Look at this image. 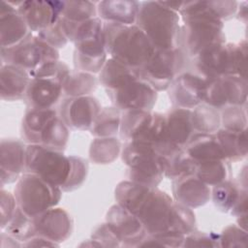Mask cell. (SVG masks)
<instances>
[{"label":"cell","mask_w":248,"mask_h":248,"mask_svg":"<svg viewBox=\"0 0 248 248\" xmlns=\"http://www.w3.org/2000/svg\"><path fill=\"white\" fill-rule=\"evenodd\" d=\"M221 124L228 130L239 131L246 129L247 118L244 109L239 106L225 108L221 115Z\"/></svg>","instance_id":"43"},{"label":"cell","mask_w":248,"mask_h":248,"mask_svg":"<svg viewBox=\"0 0 248 248\" xmlns=\"http://www.w3.org/2000/svg\"><path fill=\"white\" fill-rule=\"evenodd\" d=\"M183 247H220L219 235L213 232L206 233L195 230L185 235Z\"/></svg>","instance_id":"46"},{"label":"cell","mask_w":248,"mask_h":248,"mask_svg":"<svg viewBox=\"0 0 248 248\" xmlns=\"http://www.w3.org/2000/svg\"><path fill=\"white\" fill-rule=\"evenodd\" d=\"M247 231L239 226H228L221 234H219L220 247H247Z\"/></svg>","instance_id":"44"},{"label":"cell","mask_w":248,"mask_h":248,"mask_svg":"<svg viewBox=\"0 0 248 248\" xmlns=\"http://www.w3.org/2000/svg\"><path fill=\"white\" fill-rule=\"evenodd\" d=\"M139 77L138 70L130 68L113 58L107 59L99 76L100 82L108 91L113 90L130 78Z\"/></svg>","instance_id":"30"},{"label":"cell","mask_w":248,"mask_h":248,"mask_svg":"<svg viewBox=\"0 0 248 248\" xmlns=\"http://www.w3.org/2000/svg\"><path fill=\"white\" fill-rule=\"evenodd\" d=\"M97 87V78L93 74L78 71L70 73L63 85V92L68 97L87 96Z\"/></svg>","instance_id":"35"},{"label":"cell","mask_w":248,"mask_h":248,"mask_svg":"<svg viewBox=\"0 0 248 248\" xmlns=\"http://www.w3.org/2000/svg\"><path fill=\"white\" fill-rule=\"evenodd\" d=\"M88 165L85 160L80 157L73 156V170L70 180L63 191L68 192L78 188L85 180L87 174Z\"/></svg>","instance_id":"48"},{"label":"cell","mask_w":248,"mask_h":248,"mask_svg":"<svg viewBox=\"0 0 248 248\" xmlns=\"http://www.w3.org/2000/svg\"><path fill=\"white\" fill-rule=\"evenodd\" d=\"M30 79L31 78L25 70L11 64H2L0 76L2 100L16 101L25 98Z\"/></svg>","instance_id":"26"},{"label":"cell","mask_w":248,"mask_h":248,"mask_svg":"<svg viewBox=\"0 0 248 248\" xmlns=\"http://www.w3.org/2000/svg\"><path fill=\"white\" fill-rule=\"evenodd\" d=\"M179 14L184 20L180 46L185 54L195 58L210 47L225 44L224 23L216 16L211 1L183 2Z\"/></svg>","instance_id":"1"},{"label":"cell","mask_w":248,"mask_h":248,"mask_svg":"<svg viewBox=\"0 0 248 248\" xmlns=\"http://www.w3.org/2000/svg\"><path fill=\"white\" fill-rule=\"evenodd\" d=\"M185 52L180 48L155 49L138 70L139 77L156 91L167 90L185 66Z\"/></svg>","instance_id":"11"},{"label":"cell","mask_w":248,"mask_h":248,"mask_svg":"<svg viewBox=\"0 0 248 248\" xmlns=\"http://www.w3.org/2000/svg\"><path fill=\"white\" fill-rule=\"evenodd\" d=\"M108 94L119 110L151 111L157 100V91L140 77L128 79Z\"/></svg>","instance_id":"15"},{"label":"cell","mask_w":248,"mask_h":248,"mask_svg":"<svg viewBox=\"0 0 248 248\" xmlns=\"http://www.w3.org/2000/svg\"><path fill=\"white\" fill-rule=\"evenodd\" d=\"M37 36L55 48L63 47L69 40L64 30L61 17L57 22H55L46 30L38 33Z\"/></svg>","instance_id":"45"},{"label":"cell","mask_w":248,"mask_h":248,"mask_svg":"<svg viewBox=\"0 0 248 248\" xmlns=\"http://www.w3.org/2000/svg\"><path fill=\"white\" fill-rule=\"evenodd\" d=\"M205 79L200 75L181 73L169 86V95L176 108H194L203 102Z\"/></svg>","instance_id":"18"},{"label":"cell","mask_w":248,"mask_h":248,"mask_svg":"<svg viewBox=\"0 0 248 248\" xmlns=\"http://www.w3.org/2000/svg\"><path fill=\"white\" fill-rule=\"evenodd\" d=\"M64 7L61 18L70 23H80L96 17L97 8L90 1H63Z\"/></svg>","instance_id":"40"},{"label":"cell","mask_w":248,"mask_h":248,"mask_svg":"<svg viewBox=\"0 0 248 248\" xmlns=\"http://www.w3.org/2000/svg\"><path fill=\"white\" fill-rule=\"evenodd\" d=\"M168 140L177 147H184L195 133L192 123V109L175 108L165 115Z\"/></svg>","instance_id":"25"},{"label":"cell","mask_w":248,"mask_h":248,"mask_svg":"<svg viewBox=\"0 0 248 248\" xmlns=\"http://www.w3.org/2000/svg\"><path fill=\"white\" fill-rule=\"evenodd\" d=\"M165 177L175 180L181 177L195 175L198 163L186 152L184 147L178 148L165 157Z\"/></svg>","instance_id":"32"},{"label":"cell","mask_w":248,"mask_h":248,"mask_svg":"<svg viewBox=\"0 0 248 248\" xmlns=\"http://www.w3.org/2000/svg\"><path fill=\"white\" fill-rule=\"evenodd\" d=\"M71 71L69 70L68 66L59 61H49L42 66H40L38 69L33 71L32 73L29 74L31 78H53L61 80L63 83L67 79L68 76L70 75ZM64 85V84H63Z\"/></svg>","instance_id":"42"},{"label":"cell","mask_w":248,"mask_h":248,"mask_svg":"<svg viewBox=\"0 0 248 248\" xmlns=\"http://www.w3.org/2000/svg\"><path fill=\"white\" fill-rule=\"evenodd\" d=\"M151 186L132 180L120 182L115 189V199L119 205L135 214L140 202L145 198Z\"/></svg>","instance_id":"31"},{"label":"cell","mask_w":248,"mask_h":248,"mask_svg":"<svg viewBox=\"0 0 248 248\" xmlns=\"http://www.w3.org/2000/svg\"><path fill=\"white\" fill-rule=\"evenodd\" d=\"M172 193L176 202L190 208L200 207L210 199L208 185L196 175H189L173 180Z\"/></svg>","instance_id":"24"},{"label":"cell","mask_w":248,"mask_h":248,"mask_svg":"<svg viewBox=\"0 0 248 248\" xmlns=\"http://www.w3.org/2000/svg\"><path fill=\"white\" fill-rule=\"evenodd\" d=\"M122 160L128 167V175L132 181L156 187L165 177V157L147 143L127 141Z\"/></svg>","instance_id":"8"},{"label":"cell","mask_w":248,"mask_h":248,"mask_svg":"<svg viewBox=\"0 0 248 248\" xmlns=\"http://www.w3.org/2000/svg\"><path fill=\"white\" fill-rule=\"evenodd\" d=\"M22 136L30 144L63 150L69 140V130L54 108H30L22 120Z\"/></svg>","instance_id":"7"},{"label":"cell","mask_w":248,"mask_h":248,"mask_svg":"<svg viewBox=\"0 0 248 248\" xmlns=\"http://www.w3.org/2000/svg\"><path fill=\"white\" fill-rule=\"evenodd\" d=\"M246 190V189H244ZM237 184L229 179L213 186L212 200L215 206L222 212H229L232 209L241 193L244 191Z\"/></svg>","instance_id":"38"},{"label":"cell","mask_w":248,"mask_h":248,"mask_svg":"<svg viewBox=\"0 0 248 248\" xmlns=\"http://www.w3.org/2000/svg\"><path fill=\"white\" fill-rule=\"evenodd\" d=\"M63 82L53 78H34L30 79L25 99L31 108H53L63 92Z\"/></svg>","instance_id":"23"},{"label":"cell","mask_w":248,"mask_h":248,"mask_svg":"<svg viewBox=\"0 0 248 248\" xmlns=\"http://www.w3.org/2000/svg\"><path fill=\"white\" fill-rule=\"evenodd\" d=\"M136 24L156 49L180 47L181 25L178 13L166 7L161 1L140 3Z\"/></svg>","instance_id":"4"},{"label":"cell","mask_w":248,"mask_h":248,"mask_svg":"<svg viewBox=\"0 0 248 248\" xmlns=\"http://www.w3.org/2000/svg\"><path fill=\"white\" fill-rule=\"evenodd\" d=\"M120 152V142L113 137L95 139L89 149V156L95 164H109Z\"/></svg>","instance_id":"36"},{"label":"cell","mask_w":248,"mask_h":248,"mask_svg":"<svg viewBox=\"0 0 248 248\" xmlns=\"http://www.w3.org/2000/svg\"><path fill=\"white\" fill-rule=\"evenodd\" d=\"M26 148L24 143L15 139H4L0 147L1 185L12 183L26 170Z\"/></svg>","instance_id":"21"},{"label":"cell","mask_w":248,"mask_h":248,"mask_svg":"<svg viewBox=\"0 0 248 248\" xmlns=\"http://www.w3.org/2000/svg\"><path fill=\"white\" fill-rule=\"evenodd\" d=\"M140 5L137 1H101L97 10L100 17L108 23L133 25L136 24Z\"/></svg>","instance_id":"28"},{"label":"cell","mask_w":248,"mask_h":248,"mask_svg":"<svg viewBox=\"0 0 248 248\" xmlns=\"http://www.w3.org/2000/svg\"><path fill=\"white\" fill-rule=\"evenodd\" d=\"M195 224L196 218L192 209L174 202L172 221L170 231L186 235L195 230Z\"/></svg>","instance_id":"41"},{"label":"cell","mask_w":248,"mask_h":248,"mask_svg":"<svg viewBox=\"0 0 248 248\" xmlns=\"http://www.w3.org/2000/svg\"><path fill=\"white\" fill-rule=\"evenodd\" d=\"M0 211H1V229L3 230L6 225L9 223V221L14 216L16 208L17 203L16 197L13 196L10 192L5 191L4 189H1L0 191Z\"/></svg>","instance_id":"49"},{"label":"cell","mask_w":248,"mask_h":248,"mask_svg":"<svg viewBox=\"0 0 248 248\" xmlns=\"http://www.w3.org/2000/svg\"><path fill=\"white\" fill-rule=\"evenodd\" d=\"M247 92V79L240 77L225 76L207 78L203 103L214 108L241 107L246 103Z\"/></svg>","instance_id":"14"},{"label":"cell","mask_w":248,"mask_h":248,"mask_svg":"<svg viewBox=\"0 0 248 248\" xmlns=\"http://www.w3.org/2000/svg\"><path fill=\"white\" fill-rule=\"evenodd\" d=\"M107 223L116 232L124 246H137L147 235L140 220L118 203L108 210Z\"/></svg>","instance_id":"19"},{"label":"cell","mask_w":248,"mask_h":248,"mask_svg":"<svg viewBox=\"0 0 248 248\" xmlns=\"http://www.w3.org/2000/svg\"><path fill=\"white\" fill-rule=\"evenodd\" d=\"M120 121L121 116L118 108L115 107L103 108L91 128V134L97 138L113 137L120 129Z\"/></svg>","instance_id":"37"},{"label":"cell","mask_w":248,"mask_h":248,"mask_svg":"<svg viewBox=\"0 0 248 248\" xmlns=\"http://www.w3.org/2000/svg\"><path fill=\"white\" fill-rule=\"evenodd\" d=\"M184 149L197 163L226 159L215 134L194 133L185 144Z\"/></svg>","instance_id":"27"},{"label":"cell","mask_w":248,"mask_h":248,"mask_svg":"<svg viewBox=\"0 0 248 248\" xmlns=\"http://www.w3.org/2000/svg\"><path fill=\"white\" fill-rule=\"evenodd\" d=\"M30 30L17 9L9 1L0 3V41L1 48H10L22 42Z\"/></svg>","instance_id":"22"},{"label":"cell","mask_w":248,"mask_h":248,"mask_svg":"<svg viewBox=\"0 0 248 248\" xmlns=\"http://www.w3.org/2000/svg\"><path fill=\"white\" fill-rule=\"evenodd\" d=\"M92 240L98 246H120L123 245L121 238L108 223L99 226L92 234Z\"/></svg>","instance_id":"47"},{"label":"cell","mask_w":248,"mask_h":248,"mask_svg":"<svg viewBox=\"0 0 248 248\" xmlns=\"http://www.w3.org/2000/svg\"><path fill=\"white\" fill-rule=\"evenodd\" d=\"M231 212H232V214H233L237 217L247 215V191L246 190H244L241 193L240 197L238 198L237 202L233 205Z\"/></svg>","instance_id":"50"},{"label":"cell","mask_w":248,"mask_h":248,"mask_svg":"<svg viewBox=\"0 0 248 248\" xmlns=\"http://www.w3.org/2000/svg\"><path fill=\"white\" fill-rule=\"evenodd\" d=\"M101 106L92 96L68 97L63 100L60 108V116L65 124L75 130H91Z\"/></svg>","instance_id":"16"},{"label":"cell","mask_w":248,"mask_h":248,"mask_svg":"<svg viewBox=\"0 0 248 248\" xmlns=\"http://www.w3.org/2000/svg\"><path fill=\"white\" fill-rule=\"evenodd\" d=\"M59 244L56 242H53L46 237L40 236V235H35L28 240H26L24 243H22V246L25 247H53V246H58Z\"/></svg>","instance_id":"51"},{"label":"cell","mask_w":248,"mask_h":248,"mask_svg":"<svg viewBox=\"0 0 248 248\" xmlns=\"http://www.w3.org/2000/svg\"><path fill=\"white\" fill-rule=\"evenodd\" d=\"M247 43L222 44L210 47L196 59V67L200 76L205 79L225 76H237L247 79Z\"/></svg>","instance_id":"6"},{"label":"cell","mask_w":248,"mask_h":248,"mask_svg":"<svg viewBox=\"0 0 248 248\" xmlns=\"http://www.w3.org/2000/svg\"><path fill=\"white\" fill-rule=\"evenodd\" d=\"M225 153L226 159L229 161H239L247 155V130H228L219 129L215 133Z\"/></svg>","instance_id":"29"},{"label":"cell","mask_w":248,"mask_h":248,"mask_svg":"<svg viewBox=\"0 0 248 248\" xmlns=\"http://www.w3.org/2000/svg\"><path fill=\"white\" fill-rule=\"evenodd\" d=\"M62 20L64 30L70 41L75 44L74 61L78 71L100 73L107 61L104 23L99 17H93L80 23Z\"/></svg>","instance_id":"2"},{"label":"cell","mask_w":248,"mask_h":248,"mask_svg":"<svg viewBox=\"0 0 248 248\" xmlns=\"http://www.w3.org/2000/svg\"><path fill=\"white\" fill-rule=\"evenodd\" d=\"M230 170L228 160H209L198 163L195 175L206 185L215 186L229 179Z\"/></svg>","instance_id":"33"},{"label":"cell","mask_w":248,"mask_h":248,"mask_svg":"<svg viewBox=\"0 0 248 248\" xmlns=\"http://www.w3.org/2000/svg\"><path fill=\"white\" fill-rule=\"evenodd\" d=\"M73 170V156L41 144L26 148V171L40 175L49 183L65 189Z\"/></svg>","instance_id":"10"},{"label":"cell","mask_w":248,"mask_h":248,"mask_svg":"<svg viewBox=\"0 0 248 248\" xmlns=\"http://www.w3.org/2000/svg\"><path fill=\"white\" fill-rule=\"evenodd\" d=\"M107 53L116 61L139 70L156 49L137 25L104 23Z\"/></svg>","instance_id":"3"},{"label":"cell","mask_w":248,"mask_h":248,"mask_svg":"<svg viewBox=\"0 0 248 248\" xmlns=\"http://www.w3.org/2000/svg\"><path fill=\"white\" fill-rule=\"evenodd\" d=\"M58 57L57 48L32 33L16 46L1 48V58L6 64L19 67L28 74L46 62L58 60Z\"/></svg>","instance_id":"12"},{"label":"cell","mask_w":248,"mask_h":248,"mask_svg":"<svg viewBox=\"0 0 248 248\" xmlns=\"http://www.w3.org/2000/svg\"><path fill=\"white\" fill-rule=\"evenodd\" d=\"M63 7V1L31 0L21 1L17 11L23 17L29 30L40 33L60 19Z\"/></svg>","instance_id":"17"},{"label":"cell","mask_w":248,"mask_h":248,"mask_svg":"<svg viewBox=\"0 0 248 248\" xmlns=\"http://www.w3.org/2000/svg\"><path fill=\"white\" fill-rule=\"evenodd\" d=\"M36 235L53 242L65 241L72 233L73 223L70 215L63 208H49L34 219Z\"/></svg>","instance_id":"20"},{"label":"cell","mask_w":248,"mask_h":248,"mask_svg":"<svg viewBox=\"0 0 248 248\" xmlns=\"http://www.w3.org/2000/svg\"><path fill=\"white\" fill-rule=\"evenodd\" d=\"M3 230L17 241H26L36 235L34 219L26 215L18 206Z\"/></svg>","instance_id":"39"},{"label":"cell","mask_w":248,"mask_h":248,"mask_svg":"<svg viewBox=\"0 0 248 248\" xmlns=\"http://www.w3.org/2000/svg\"><path fill=\"white\" fill-rule=\"evenodd\" d=\"M192 110V123L195 133L213 134L219 130L221 115L217 108L208 105H199Z\"/></svg>","instance_id":"34"},{"label":"cell","mask_w":248,"mask_h":248,"mask_svg":"<svg viewBox=\"0 0 248 248\" xmlns=\"http://www.w3.org/2000/svg\"><path fill=\"white\" fill-rule=\"evenodd\" d=\"M61 194L60 187L27 171L19 177L15 189L17 206L33 219L54 207L59 202Z\"/></svg>","instance_id":"9"},{"label":"cell","mask_w":248,"mask_h":248,"mask_svg":"<svg viewBox=\"0 0 248 248\" xmlns=\"http://www.w3.org/2000/svg\"><path fill=\"white\" fill-rule=\"evenodd\" d=\"M120 136L127 141H140L154 147L163 157L181 148L170 142L166 133L165 115L148 110H126L120 121Z\"/></svg>","instance_id":"5"},{"label":"cell","mask_w":248,"mask_h":248,"mask_svg":"<svg viewBox=\"0 0 248 248\" xmlns=\"http://www.w3.org/2000/svg\"><path fill=\"white\" fill-rule=\"evenodd\" d=\"M174 202L157 187L150 188L135 212L147 234H156L170 230Z\"/></svg>","instance_id":"13"}]
</instances>
